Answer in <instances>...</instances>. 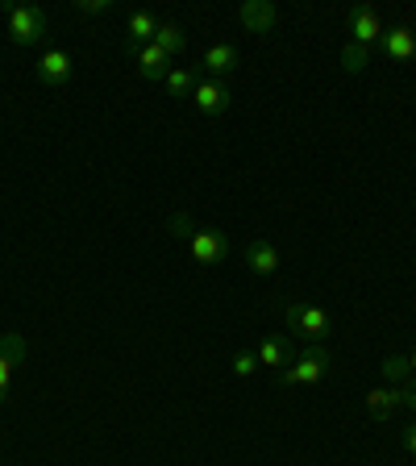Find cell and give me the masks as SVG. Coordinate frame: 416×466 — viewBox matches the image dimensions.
<instances>
[{
	"instance_id": "cell-1",
	"label": "cell",
	"mask_w": 416,
	"mask_h": 466,
	"mask_svg": "<svg viewBox=\"0 0 416 466\" xmlns=\"http://www.w3.org/2000/svg\"><path fill=\"white\" fill-rule=\"evenodd\" d=\"M288 329L296 333V338H304L309 346H325L333 333V320H330V312L317 309V304L291 300L288 304Z\"/></svg>"
},
{
	"instance_id": "cell-2",
	"label": "cell",
	"mask_w": 416,
	"mask_h": 466,
	"mask_svg": "<svg viewBox=\"0 0 416 466\" xmlns=\"http://www.w3.org/2000/svg\"><path fill=\"white\" fill-rule=\"evenodd\" d=\"M330 362H333V354L325 346H309L304 354H296V359H291V367L279 370V383H283V388H312V383H320V379H325Z\"/></svg>"
},
{
	"instance_id": "cell-3",
	"label": "cell",
	"mask_w": 416,
	"mask_h": 466,
	"mask_svg": "<svg viewBox=\"0 0 416 466\" xmlns=\"http://www.w3.org/2000/svg\"><path fill=\"white\" fill-rule=\"evenodd\" d=\"M50 17L38 9V5H13L9 9V38L17 46H34V42L46 38Z\"/></svg>"
},
{
	"instance_id": "cell-4",
	"label": "cell",
	"mask_w": 416,
	"mask_h": 466,
	"mask_svg": "<svg viewBox=\"0 0 416 466\" xmlns=\"http://www.w3.org/2000/svg\"><path fill=\"white\" fill-rule=\"evenodd\" d=\"M188 242H192V258L204 262V267L229 258V238H225L221 229H213V225H196V229L188 233Z\"/></svg>"
},
{
	"instance_id": "cell-5",
	"label": "cell",
	"mask_w": 416,
	"mask_h": 466,
	"mask_svg": "<svg viewBox=\"0 0 416 466\" xmlns=\"http://www.w3.org/2000/svg\"><path fill=\"white\" fill-rule=\"evenodd\" d=\"M192 105L200 108L204 116H221L225 108L233 105V92L225 79H200V84L192 87Z\"/></svg>"
},
{
	"instance_id": "cell-6",
	"label": "cell",
	"mask_w": 416,
	"mask_h": 466,
	"mask_svg": "<svg viewBox=\"0 0 416 466\" xmlns=\"http://www.w3.org/2000/svg\"><path fill=\"white\" fill-rule=\"evenodd\" d=\"M350 42L354 46H375V42H383V25H379V13L370 9V5H354L350 9Z\"/></svg>"
},
{
	"instance_id": "cell-7",
	"label": "cell",
	"mask_w": 416,
	"mask_h": 466,
	"mask_svg": "<svg viewBox=\"0 0 416 466\" xmlns=\"http://www.w3.org/2000/svg\"><path fill=\"white\" fill-rule=\"evenodd\" d=\"M246 267H250L254 275H275L279 271V250H275V242H267V238H250V242H246Z\"/></svg>"
},
{
	"instance_id": "cell-8",
	"label": "cell",
	"mask_w": 416,
	"mask_h": 466,
	"mask_svg": "<svg viewBox=\"0 0 416 466\" xmlns=\"http://www.w3.org/2000/svg\"><path fill=\"white\" fill-rule=\"evenodd\" d=\"M25 359V338L21 333H5L0 338V400L9 391V379H13V367Z\"/></svg>"
},
{
	"instance_id": "cell-9",
	"label": "cell",
	"mask_w": 416,
	"mask_h": 466,
	"mask_svg": "<svg viewBox=\"0 0 416 466\" xmlns=\"http://www.w3.org/2000/svg\"><path fill=\"white\" fill-rule=\"evenodd\" d=\"M71 55L67 50H46V55H42V63H38V79L46 87H63L71 79Z\"/></svg>"
},
{
	"instance_id": "cell-10",
	"label": "cell",
	"mask_w": 416,
	"mask_h": 466,
	"mask_svg": "<svg viewBox=\"0 0 416 466\" xmlns=\"http://www.w3.org/2000/svg\"><path fill=\"white\" fill-rule=\"evenodd\" d=\"M238 17H242V25L250 29V34H271L275 21H279V13H275L271 0H246Z\"/></svg>"
},
{
	"instance_id": "cell-11",
	"label": "cell",
	"mask_w": 416,
	"mask_h": 466,
	"mask_svg": "<svg viewBox=\"0 0 416 466\" xmlns=\"http://www.w3.org/2000/svg\"><path fill=\"white\" fill-rule=\"evenodd\" d=\"M238 67H242L238 46H208L204 50V71H208V79H225V76H233Z\"/></svg>"
},
{
	"instance_id": "cell-12",
	"label": "cell",
	"mask_w": 416,
	"mask_h": 466,
	"mask_svg": "<svg viewBox=\"0 0 416 466\" xmlns=\"http://www.w3.org/2000/svg\"><path fill=\"white\" fill-rule=\"evenodd\" d=\"M408 388V383H404ZM404 388H375L367 396V412L375 420H391L396 417V408H404Z\"/></svg>"
},
{
	"instance_id": "cell-13",
	"label": "cell",
	"mask_w": 416,
	"mask_h": 466,
	"mask_svg": "<svg viewBox=\"0 0 416 466\" xmlns=\"http://www.w3.org/2000/svg\"><path fill=\"white\" fill-rule=\"evenodd\" d=\"M383 50H388V58H396V63H408V58H416V34L408 25L383 29Z\"/></svg>"
},
{
	"instance_id": "cell-14",
	"label": "cell",
	"mask_w": 416,
	"mask_h": 466,
	"mask_svg": "<svg viewBox=\"0 0 416 466\" xmlns=\"http://www.w3.org/2000/svg\"><path fill=\"white\" fill-rule=\"evenodd\" d=\"M126 46H129V55L134 50H142V46H150L155 42V34H158V21L150 17V13H129V25H126Z\"/></svg>"
},
{
	"instance_id": "cell-15",
	"label": "cell",
	"mask_w": 416,
	"mask_h": 466,
	"mask_svg": "<svg viewBox=\"0 0 416 466\" xmlns=\"http://www.w3.org/2000/svg\"><path fill=\"white\" fill-rule=\"evenodd\" d=\"M134 58H137L142 79H167V71H171V58H167L155 42H150V46H142V50H134Z\"/></svg>"
},
{
	"instance_id": "cell-16",
	"label": "cell",
	"mask_w": 416,
	"mask_h": 466,
	"mask_svg": "<svg viewBox=\"0 0 416 466\" xmlns=\"http://www.w3.org/2000/svg\"><path fill=\"white\" fill-rule=\"evenodd\" d=\"M155 46L163 50L167 58L171 55H179V50L188 46V34L179 25H175V21H158V34H155Z\"/></svg>"
},
{
	"instance_id": "cell-17",
	"label": "cell",
	"mask_w": 416,
	"mask_h": 466,
	"mask_svg": "<svg viewBox=\"0 0 416 466\" xmlns=\"http://www.w3.org/2000/svg\"><path fill=\"white\" fill-rule=\"evenodd\" d=\"M254 354H259V367H288L291 362V346L283 338H267Z\"/></svg>"
},
{
	"instance_id": "cell-18",
	"label": "cell",
	"mask_w": 416,
	"mask_h": 466,
	"mask_svg": "<svg viewBox=\"0 0 416 466\" xmlns=\"http://www.w3.org/2000/svg\"><path fill=\"white\" fill-rule=\"evenodd\" d=\"M192 87H196L192 71H184V67H171V71H167V92H171L175 100H179V96H192Z\"/></svg>"
},
{
	"instance_id": "cell-19",
	"label": "cell",
	"mask_w": 416,
	"mask_h": 466,
	"mask_svg": "<svg viewBox=\"0 0 416 466\" xmlns=\"http://www.w3.org/2000/svg\"><path fill=\"white\" fill-rule=\"evenodd\" d=\"M367 63H370V50L367 46H354V42H346V46H341V67H346L350 76H359Z\"/></svg>"
},
{
	"instance_id": "cell-20",
	"label": "cell",
	"mask_w": 416,
	"mask_h": 466,
	"mask_svg": "<svg viewBox=\"0 0 416 466\" xmlns=\"http://www.w3.org/2000/svg\"><path fill=\"white\" fill-rule=\"evenodd\" d=\"M383 375H388L391 383H396V388H404L408 379H412V367H408V359H400V354H396V359L383 362Z\"/></svg>"
},
{
	"instance_id": "cell-21",
	"label": "cell",
	"mask_w": 416,
	"mask_h": 466,
	"mask_svg": "<svg viewBox=\"0 0 416 466\" xmlns=\"http://www.w3.org/2000/svg\"><path fill=\"white\" fill-rule=\"evenodd\" d=\"M254 370H259V354H246V350L242 354H233V375L238 379H250Z\"/></svg>"
},
{
	"instance_id": "cell-22",
	"label": "cell",
	"mask_w": 416,
	"mask_h": 466,
	"mask_svg": "<svg viewBox=\"0 0 416 466\" xmlns=\"http://www.w3.org/2000/svg\"><path fill=\"white\" fill-rule=\"evenodd\" d=\"M79 13H108L113 9V0H76Z\"/></svg>"
},
{
	"instance_id": "cell-23",
	"label": "cell",
	"mask_w": 416,
	"mask_h": 466,
	"mask_svg": "<svg viewBox=\"0 0 416 466\" xmlns=\"http://www.w3.org/2000/svg\"><path fill=\"white\" fill-rule=\"evenodd\" d=\"M400 441H404V450H408V454H416V420L404 429V437H400Z\"/></svg>"
},
{
	"instance_id": "cell-24",
	"label": "cell",
	"mask_w": 416,
	"mask_h": 466,
	"mask_svg": "<svg viewBox=\"0 0 416 466\" xmlns=\"http://www.w3.org/2000/svg\"><path fill=\"white\" fill-rule=\"evenodd\" d=\"M404 404L416 408V383H408V388H404Z\"/></svg>"
},
{
	"instance_id": "cell-25",
	"label": "cell",
	"mask_w": 416,
	"mask_h": 466,
	"mask_svg": "<svg viewBox=\"0 0 416 466\" xmlns=\"http://www.w3.org/2000/svg\"><path fill=\"white\" fill-rule=\"evenodd\" d=\"M408 367H412V375H416V350H412V359H408Z\"/></svg>"
}]
</instances>
